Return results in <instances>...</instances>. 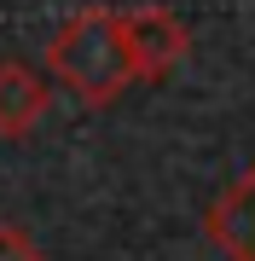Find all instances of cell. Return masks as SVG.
I'll use <instances>...</instances> for the list:
<instances>
[{"label":"cell","mask_w":255,"mask_h":261,"mask_svg":"<svg viewBox=\"0 0 255 261\" xmlns=\"http://www.w3.org/2000/svg\"><path fill=\"white\" fill-rule=\"evenodd\" d=\"M47 82L87 111H104V105L122 99L133 82L128 47H122V12L99 6V0L70 12L47 41Z\"/></svg>","instance_id":"1"},{"label":"cell","mask_w":255,"mask_h":261,"mask_svg":"<svg viewBox=\"0 0 255 261\" xmlns=\"http://www.w3.org/2000/svg\"><path fill=\"white\" fill-rule=\"evenodd\" d=\"M122 47H128V64H133V82H162L186 64L191 53V29L174 6H128L122 12Z\"/></svg>","instance_id":"2"},{"label":"cell","mask_w":255,"mask_h":261,"mask_svg":"<svg viewBox=\"0 0 255 261\" xmlns=\"http://www.w3.org/2000/svg\"><path fill=\"white\" fill-rule=\"evenodd\" d=\"M58 87L47 82V70L23 64V58H0V140H29L47 122Z\"/></svg>","instance_id":"3"},{"label":"cell","mask_w":255,"mask_h":261,"mask_svg":"<svg viewBox=\"0 0 255 261\" xmlns=\"http://www.w3.org/2000/svg\"><path fill=\"white\" fill-rule=\"evenodd\" d=\"M203 232H209L215 250H226L232 261H255V168H244V174L209 203Z\"/></svg>","instance_id":"4"},{"label":"cell","mask_w":255,"mask_h":261,"mask_svg":"<svg viewBox=\"0 0 255 261\" xmlns=\"http://www.w3.org/2000/svg\"><path fill=\"white\" fill-rule=\"evenodd\" d=\"M0 261H47L23 221H0Z\"/></svg>","instance_id":"5"}]
</instances>
